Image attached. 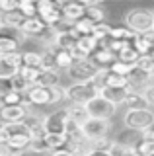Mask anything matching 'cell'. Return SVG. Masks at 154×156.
Returning a JSON list of instances; mask_svg holds the SVG:
<instances>
[{"instance_id": "7a4b0ae2", "label": "cell", "mask_w": 154, "mask_h": 156, "mask_svg": "<svg viewBox=\"0 0 154 156\" xmlns=\"http://www.w3.org/2000/svg\"><path fill=\"white\" fill-rule=\"evenodd\" d=\"M65 94H66V100H70V104L86 105L90 100H94L96 96H100V84H98V80L72 82L70 86L65 88Z\"/></svg>"}, {"instance_id": "4dcf8cb0", "label": "cell", "mask_w": 154, "mask_h": 156, "mask_svg": "<svg viewBox=\"0 0 154 156\" xmlns=\"http://www.w3.org/2000/svg\"><path fill=\"white\" fill-rule=\"evenodd\" d=\"M23 101H26L23 94H22V92H16V90L0 96V104H2V105H22Z\"/></svg>"}, {"instance_id": "ba28073f", "label": "cell", "mask_w": 154, "mask_h": 156, "mask_svg": "<svg viewBox=\"0 0 154 156\" xmlns=\"http://www.w3.org/2000/svg\"><path fill=\"white\" fill-rule=\"evenodd\" d=\"M23 37L18 29L0 26V55H12V53H20V47L23 43Z\"/></svg>"}, {"instance_id": "d4e9b609", "label": "cell", "mask_w": 154, "mask_h": 156, "mask_svg": "<svg viewBox=\"0 0 154 156\" xmlns=\"http://www.w3.org/2000/svg\"><path fill=\"white\" fill-rule=\"evenodd\" d=\"M135 35H137V33L135 31H131V29H129L127 26H113L111 27V33H109V37L111 39H119V41H129L131 43L133 39H135Z\"/></svg>"}, {"instance_id": "f907efd6", "label": "cell", "mask_w": 154, "mask_h": 156, "mask_svg": "<svg viewBox=\"0 0 154 156\" xmlns=\"http://www.w3.org/2000/svg\"><path fill=\"white\" fill-rule=\"evenodd\" d=\"M142 139H150V140H154V129L144 131V133H142Z\"/></svg>"}, {"instance_id": "4316f807", "label": "cell", "mask_w": 154, "mask_h": 156, "mask_svg": "<svg viewBox=\"0 0 154 156\" xmlns=\"http://www.w3.org/2000/svg\"><path fill=\"white\" fill-rule=\"evenodd\" d=\"M135 66H137L141 72H144V74L154 76V58L150 57V53H148V55H138Z\"/></svg>"}, {"instance_id": "d6986e66", "label": "cell", "mask_w": 154, "mask_h": 156, "mask_svg": "<svg viewBox=\"0 0 154 156\" xmlns=\"http://www.w3.org/2000/svg\"><path fill=\"white\" fill-rule=\"evenodd\" d=\"M61 80V74L59 70H41L39 68V74L35 78V84L33 86H45V88H51V86H57Z\"/></svg>"}, {"instance_id": "e575fe53", "label": "cell", "mask_w": 154, "mask_h": 156, "mask_svg": "<svg viewBox=\"0 0 154 156\" xmlns=\"http://www.w3.org/2000/svg\"><path fill=\"white\" fill-rule=\"evenodd\" d=\"M107 70H111L115 72V74H119V76H131V72L135 70V65H131V62H121V61H115L111 66L107 68Z\"/></svg>"}, {"instance_id": "681fc988", "label": "cell", "mask_w": 154, "mask_h": 156, "mask_svg": "<svg viewBox=\"0 0 154 156\" xmlns=\"http://www.w3.org/2000/svg\"><path fill=\"white\" fill-rule=\"evenodd\" d=\"M6 140H8V133H6V129H4V127L0 125V146L6 143Z\"/></svg>"}, {"instance_id": "8d00e7d4", "label": "cell", "mask_w": 154, "mask_h": 156, "mask_svg": "<svg viewBox=\"0 0 154 156\" xmlns=\"http://www.w3.org/2000/svg\"><path fill=\"white\" fill-rule=\"evenodd\" d=\"M18 74H20L26 82H30V84L33 86L35 84V78H37V74H39V68H31V66H20V70H18Z\"/></svg>"}, {"instance_id": "f35d334b", "label": "cell", "mask_w": 154, "mask_h": 156, "mask_svg": "<svg viewBox=\"0 0 154 156\" xmlns=\"http://www.w3.org/2000/svg\"><path fill=\"white\" fill-rule=\"evenodd\" d=\"M137 146V152L138 154H142V156H154V140L150 139H142L138 144H135Z\"/></svg>"}, {"instance_id": "f6af8a7d", "label": "cell", "mask_w": 154, "mask_h": 156, "mask_svg": "<svg viewBox=\"0 0 154 156\" xmlns=\"http://www.w3.org/2000/svg\"><path fill=\"white\" fill-rule=\"evenodd\" d=\"M49 156H74L70 152L68 148H66V146H61V148H55V150H51L49 152Z\"/></svg>"}, {"instance_id": "7bdbcfd3", "label": "cell", "mask_w": 154, "mask_h": 156, "mask_svg": "<svg viewBox=\"0 0 154 156\" xmlns=\"http://www.w3.org/2000/svg\"><path fill=\"white\" fill-rule=\"evenodd\" d=\"M20 8V0H0V14H8Z\"/></svg>"}, {"instance_id": "836d02e7", "label": "cell", "mask_w": 154, "mask_h": 156, "mask_svg": "<svg viewBox=\"0 0 154 156\" xmlns=\"http://www.w3.org/2000/svg\"><path fill=\"white\" fill-rule=\"evenodd\" d=\"M27 152H33V154H49L51 150H49V146L45 144V140H43V135H41V136H33V139H31Z\"/></svg>"}, {"instance_id": "484cf974", "label": "cell", "mask_w": 154, "mask_h": 156, "mask_svg": "<svg viewBox=\"0 0 154 156\" xmlns=\"http://www.w3.org/2000/svg\"><path fill=\"white\" fill-rule=\"evenodd\" d=\"M74 62V55L65 49H57V70H68Z\"/></svg>"}, {"instance_id": "f5cc1de1", "label": "cell", "mask_w": 154, "mask_h": 156, "mask_svg": "<svg viewBox=\"0 0 154 156\" xmlns=\"http://www.w3.org/2000/svg\"><path fill=\"white\" fill-rule=\"evenodd\" d=\"M131 156H142V154H138V152H137V150H135V152H133Z\"/></svg>"}, {"instance_id": "7402d4cb", "label": "cell", "mask_w": 154, "mask_h": 156, "mask_svg": "<svg viewBox=\"0 0 154 156\" xmlns=\"http://www.w3.org/2000/svg\"><path fill=\"white\" fill-rule=\"evenodd\" d=\"M127 109H138V107H148L146 105V101H144V98L141 96V92L138 90H133V92H129L127 96H125V100H123V104Z\"/></svg>"}, {"instance_id": "603a6c76", "label": "cell", "mask_w": 154, "mask_h": 156, "mask_svg": "<svg viewBox=\"0 0 154 156\" xmlns=\"http://www.w3.org/2000/svg\"><path fill=\"white\" fill-rule=\"evenodd\" d=\"M43 140H45L47 146H49V150H55V148L65 146L66 140H68V136L65 133H43Z\"/></svg>"}, {"instance_id": "6da1fadb", "label": "cell", "mask_w": 154, "mask_h": 156, "mask_svg": "<svg viewBox=\"0 0 154 156\" xmlns=\"http://www.w3.org/2000/svg\"><path fill=\"white\" fill-rule=\"evenodd\" d=\"M27 104H31L33 107H41V105H59L62 100H66L65 88L61 84L45 88V86H31L30 90L23 94Z\"/></svg>"}, {"instance_id": "ee69618b", "label": "cell", "mask_w": 154, "mask_h": 156, "mask_svg": "<svg viewBox=\"0 0 154 156\" xmlns=\"http://www.w3.org/2000/svg\"><path fill=\"white\" fill-rule=\"evenodd\" d=\"M12 92V80L10 78H0V96Z\"/></svg>"}, {"instance_id": "11a10c76", "label": "cell", "mask_w": 154, "mask_h": 156, "mask_svg": "<svg viewBox=\"0 0 154 156\" xmlns=\"http://www.w3.org/2000/svg\"><path fill=\"white\" fill-rule=\"evenodd\" d=\"M0 156H12V154H0Z\"/></svg>"}, {"instance_id": "5b68a950", "label": "cell", "mask_w": 154, "mask_h": 156, "mask_svg": "<svg viewBox=\"0 0 154 156\" xmlns=\"http://www.w3.org/2000/svg\"><path fill=\"white\" fill-rule=\"evenodd\" d=\"M80 131H82V136L90 143V140H96V139L109 136L113 131V123H111V119H94V117H88L80 125Z\"/></svg>"}, {"instance_id": "7dc6e473", "label": "cell", "mask_w": 154, "mask_h": 156, "mask_svg": "<svg viewBox=\"0 0 154 156\" xmlns=\"http://www.w3.org/2000/svg\"><path fill=\"white\" fill-rule=\"evenodd\" d=\"M74 2H78V4H82V6H102L103 4V0H74Z\"/></svg>"}, {"instance_id": "2e32d148", "label": "cell", "mask_w": 154, "mask_h": 156, "mask_svg": "<svg viewBox=\"0 0 154 156\" xmlns=\"http://www.w3.org/2000/svg\"><path fill=\"white\" fill-rule=\"evenodd\" d=\"M90 61H92L96 66H100V68H109L115 61H117V57H115V53L109 51L107 47H102V45H100L92 53V55H90Z\"/></svg>"}, {"instance_id": "e0dca14e", "label": "cell", "mask_w": 154, "mask_h": 156, "mask_svg": "<svg viewBox=\"0 0 154 156\" xmlns=\"http://www.w3.org/2000/svg\"><path fill=\"white\" fill-rule=\"evenodd\" d=\"M61 14H62V20L65 22H78L80 18H84L86 14V6H82V4L74 2V0H70V2H66L65 6H61Z\"/></svg>"}, {"instance_id": "74e56055", "label": "cell", "mask_w": 154, "mask_h": 156, "mask_svg": "<svg viewBox=\"0 0 154 156\" xmlns=\"http://www.w3.org/2000/svg\"><path fill=\"white\" fill-rule=\"evenodd\" d=\"M10 80H12V90H16V92H22V94H26V92L31 88V84H30V82H26V80H23V78L20 76V74H18V72H16V74H14V76L10 78Z\"/></svg>"}, {"instance_id": "52a82bcc", "label": "cell", "mask_w": 154, "mask_h": 156, "mask_svg": "<svg viewBox=\"0 0 154 156\" xmlns=\"http://www.w3.org/2000/svg\"><path fill=\"white\" fill-rule=\"evenodd\" d=\"M84 107H86V111H88V117H94V119H111V117L117 113L119 105H115L113 101L105 100L103 96H96L94 100H90Z\"/></svg>"}, {"instance_id": "8992f818", "label": "cell", "mask_w": 154, "mask_h": 156, "mask_svg": "<svg viewBox=\"0 0 154 156\" xmlns=\"http://www.w3.org/2000/svg\"><path fill=\"white\" fill-rule=\"evenodd\" d=\"M100 70H103V68L96 66L90 58H74L72 66L66 72L72 78V82H88V80H96Z\"/></svg>"}, {"instance_id": "d6a6232c", "label": "cell", "mask_w": 154, "mask_h": 156, "mask_svg": "<svg viewBox=\"0 0 154 156\" xmlns=\"http://www.w3.org/2000/svg\"><path fill=\"white\" fill-rule=\"evenodd\" d=\"M131 45L135 47V51H137L138 55H148V53L152 51V47L148 45L146 37H144L142 33H137V35H135V39L131 41Z\"/></svg>"}, {"instance_id": "816d5d0a", "label": "cell", "mask_w": 154, "mask_h": 156, "mask_svg": "<svg viewBox=\"0 0 154 156\" xmlns=\"http://www.w3.org/2000/svg\"><path fill=\"white\" fill-rule=\"evenodd\" d=\"M51 2H53V4H57V6L61 8V6H65L66 2H70V0H51Z\"/></svg>"}, {"instance_id": "9a60e30c", "label": "cell", "mask_w": 154, "mask_h": 156, "mask_svg": "<svg viewBox=\"0 0 154 156\" xmlns=\"http://www.w3.org/2000/svg\"><path fill=\"white\" fill-rule=\"evenodd\" d=\"M27 115L23 105H2L0 107V123H18Z\"/></svg>"}, {"instance_id": "9f6ffc18", "label": "cell", "mask_w": 154, "mask_h": 156, "mask_svg": "<svg viewBox=\"0 0 154 156\" xmlns=\"http://www.w3.org/2000/svg\"><path fill=\"white\" fill-rule=\"evenodd\" d=\"M152 31H154V27H152Z\"/></svg>"}, {"instance_id": "b9f144b4", "label": "cell", "mask_w": 154, "mask_h": 156, "mask_svg": "<svg viewBox=\"0 0 154 156\" xmlns=\"http://www.w3.org/2000/svg\"><path fill=\"white\" fill-rule=\"evenodd\" d=\"M18 10H20L26 18H35L37 16V6H35V4L23 2V0H20V8H18Z\"/></svg>"}, {"instance_id": "ac0fdd59", "label": "cell", "mask_w": 154, "mask_h": 156, "mask_svg": "<svg viewBox=\"0 0 154 156\" xmlns=\"http://www.w3.org/2000/svg\"><path fill=\"white\" fill-rule=\"evenodd\" d=\"M23 22H26V16H23L20 10H14V12H8V14H0V26L20 29Z\"/></svg>"}, {"instance_id": "db71d44e", "label": "cell", "mask_w": 154, "mask_h": 156, "mask_svg": "<svg viewBox=\"0 0 154 156\" xmlns=\"http://www.w3.org/2000/svg\"><path fill=\"white\" fill-rule=\"evenodd\" d=\"M150 57H152V58H154V49H152V51H150Z\"/></svg>"}, {"instance_id": "1f68e13d", "label": "cell", "mask_w": 154, "mask_h": 156, "mask_svg": "<svg viewBox=\"0 0 154 156\" xmlns=\"http://www.w3.org/2000/svg\"><path fill=\"white\" fill-rule=\"evenodd\" d=\"M111 23H107V22H102V23H96L94 26V31H92V35L98 39L100 43L102 41H107L109 39V33H111Z\"/></svg>"}, {"instance_id": "6f0895ef", "label": "cell", "mask_w": 154, "mask_h": 156, "mask_svg": "<svg viewBox=\"0 0 154 156\" xmlns=\"http://www.w3.org/2000/svg\"><path fill=\"white\" fill-rule=\"evenodd\" d=\"M0 154H2V152H0Z\"/></svg>"}, {"instance_id": "30bf717a", "label": "cell", "mask_w": 154, "mask_h": 156, "mask_svg": "<svg viewBox=\"0 0 154 156\" xmlns=\"http://www.w3.org/2000/svg\"><path fill=\"white\" fill-rule=\"evenodd\" d=\"M31 143V135H10L8 140L0 146L2 154H12V156H22L23 152H27Z\"/></svg>"}, {"instance_id": "ab89813d", "label": "cell", "mask_w": 154, "mask_h": 156, "mask_svg": "<svg viewBox=\"0 0 154 156\" xmlns=\"http://www.w3.org/2000/svg\"><path fill=\"white\" fill-rule=\"evenodd\" d=\"M141 96L144 98V101H146V105L148 107H152L154 105V82H148L144 88H141Z\"/></svg>"}, {"instance_id": "277c9868", "label": "cell", "mask_w": 154, "mask_h": 156, "mask_svg": "<svg viewBox=\"0 0 154 156\" xmlns=\"http://www.w3.org/2000/svg\"><path fill=\"white\" fill-rule=\"evenodd\" d=\"M125 26L135 33H146L154 27V12L148 8H131L125 14Z\"/></svg>"}, {"instance_id": "d590c367", "label": "cell", "mask_w": 154, "mask_h": 156, "mask_svg": "<svg viewBox=\"0 0 154 156\" xmlns=\"http://www.w3.org/2000/svg\"><path fill=\"white\" fill-rule=\"evenodd\" d=\"M74 31L78 33V35H92L94 23L90 22V20H86V18H80L78 22H74Z\"/></svg>"}, {"instance_id": "44dd1931", "label": "cell", "mask_w": 154, "mask_h": 156, "mask_svg": "<svg viewBox=\"0 0 154 156\" xmlns=\"http://www.w3.org/2000/svg\"><path fill=\"white\" fill-rule=\"evenodd\" d=\"M41 70H57V49L47 47L41 53Z\"/></svg>"}, {"instance_id": "f1b7e54d", "label": "cell", "mask_w": 154, "mask_h": 156, "mask_svg": "<svg viewBox=\"0 0 154 156\" xmlns=\"http://www.w3.org/2000/svg\"><path fill=\"white\" fill-rule=\"evenodd\" d=\"M22 65L31 68H41V53L37 51H23L22 53Z\"/></svg>"}, {"instance_id": "f546056e", "label": "cell", "mask_w": 154, "mask_h": 156, "mask_svg": "<svg viewBox=\"0 0 154 156\" xmlns=\"http://www.w3.org/2000/svg\"><path fill=\"white\" fill-rule=\"evenodd\" d=\"M115 57H117V61H121V62H131V65H135V62H137V58H138V53L135 51V47L129 43V45L123 47Z\"/></svg>"}, {"instance_id": "9c48e42d", "label": "cell", "mask_w": 154, "mask_h": 156, "mask_svg": "<svg viewBox=\"0 0 154 156\" xmlns=\"http://www.w3.org/2000/svg\"><path fill=\"white\" fill-rule=\"evenodd\" d=\"M68 121V111L66 107L55 109L43 117V133H65V125Z\"/></svg>"}, {"instance_id": "8fae6325", "label": "cell", "mask_w": 154, "mask_h": 156, "mask_svg": "<svg viewBox=\"0 0 154 156\" xmlns=\"http://www.w3.org/2000/svg\"><path fill=\"white\" fill-rule=\"evenodd\" d=\"M37 18H39L43 23H47L49 27H57L62 22L61 8L57 6V4H53L51 0L45 2V4H41V6H37Z\"/></svg>"}, {"instance_id": "83f0119b", "label": "cell", "mask_w": 154, "mask_h": 156, "mask_svg": "<svg viewBox=\"0 0 154 156\" xmlns=\"http://www.w3.org/2000/svg\"><path fill=\"white\" fill-rule=\"evenodd\" d=\"M105 10H103V6H88L86 8V14H84V18L86 20H90V22L94 23H102V22H105Z\"/></svg>"}, {"instance_id": "c3c4849f", "label": "cell", "mask_w": 154, "mask_h": 156, "mask_svg": "<svg viewBox=\"0 0 154 156\" xmlns=\"http://www.w3.org/2000/svg\"><path fill=\"white\" fill-rule=\"evenodd\" d=\"M144 37H146V41H148V45H150L152 49H154V31L150 29V31H146V33H142Z\"/></svg>"}, {"instance_id": "5bb4252c", "label": "cell", "mask_w": 154, "mask_h": 156, "mask_svg": "<svg viewBox=\"0 0 154 156\" xmlns=\"http://www.w3.org/2000/svg\"><path fill=\"white\" fill-rule=\"evenodd\" d=\"M100 47V41L94 35H80L76 41V49L72 51L74 58H90V55Z\"/></svg>"}, {"instance_id": "7c38bea8", "label": "cell", "mask_w": 154, "mask_h": 156, "mask_svg": "<svg viewBox=\"0 0 154 156\" xmlns=\"http://www.w3.org/2000/svg\"><path fill=\"white\" fill-rule=\"evenodd\" d=\"M47 29H49V26L47 23H43L39 18H26V22L22 23V27L18 29V31L22 33L26 39H39V37H43L47 33Z\"/></svg>"}, {"instance_id": "3957f363", "label": "cell", "mask_w": 154, "mask_h": 156, "mask_svg": "<svg viewBox=\"0 0 154 156\" xmlns=\"http://www.w3.org/2000/svg\"><path fill=\"white\" fill-rule=\"evenodd\" d=\"M123 125L129 131H144L152 129L154 127V111L150 107H138V109H127L123 115Z\"/></svg>"}, {"instance_id": "bcb514c9", "label": "cell", "mask_w": 154, "mask_h": 156, "mask_svg": "<svg viewBox=\"0 0 154 156\" xmlns=\"http://www.w3.org/2000/svg\"><path fill=\"white\" fill-rule=\"evenodd\" d=\"M86 156H111L109 150H94V148H88L86 150Z\"/></svg>"}, {"instance_id": "60d3db41", "label": "cell", "mask_w": 154, "mask_h": 156, "mask_svg": "<svg viewBox=\"0 0 154 156\" xmlns=\"http://www.w3.org/2000/svg\"><path fill=\"white\" fill-rule=\"evenodd\" d=\"M113 140L109 139V136H105V139H96V140H90L88 146L94 150H109V146H111Z\"/></svg>"}, {"instance_id": "ffe728a7", "label": "cell", "mask_w": 154, "mask_h": 156, "mask_svg": "<svg viewBox=\"0 0 154 156\" xmlns=\"http://www.w3.org/2000/svg\"><path fill=\"white\" fill-rule=\"evenodd\" d=\"M135 150H137V146L133 143H125V140H113L109 146L111 156H131Z\"/></svg>"}, {"instance_id": "4fadbf2b", "label": "cell", "mask_w": 154, "mask_h": 156, "mask_svg": "<svg viewBox=\"0 0 154 156\" xmlns=\"http://www.w3.org/2000/svg\"><path fill=\"white\" fill-rule=\"evenodd\" d=\"M22 66V53L0 55V78H12Z\"/></svg>"}, {"instance_id": "cb8c5ba5", "label": "cell", "mask_w": 154, "mask_h": 156, "mask_svg": "<svg viewBox=\"0 0 154 156\" xmlns=\"http://www.w3.org/2000/svg\"><path fill=\"white\" fill-rule=\"evenodd\" d=\"M66 111H68V119H72L78 125H82L84 121L88 119V111H86V107L80 105V104H70L66 107Z\"/></svg>"}]
</instances>
